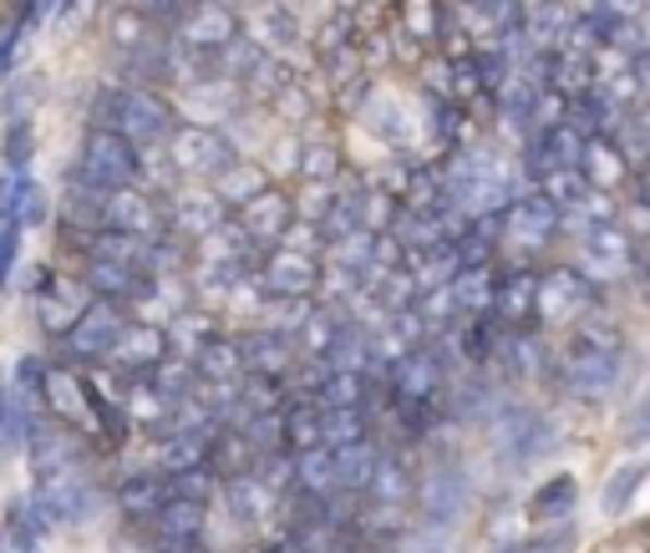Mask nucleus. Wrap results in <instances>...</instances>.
Listing matches in <instances>:
<instances>
[{
	"label": "nucleus",
	"instance_id": "nucleus-28",
	"mask_svg": "<svg viewBox=\"0 0 650 553\" xmlns=\"http://www.w3.org/2000/svg\"><path fill=\"white\" fill-rule=\"evenodd\" d=\"M92 290L112 294V300H143L148 279L128 269V264H112V260H92Z\"/></svg>",
	"mask_w": 650,
	"mask_h": 553
},
{
	"label": "nucleus",
	"instance_id": "nucleus-26",
	"mask_svg": "<svg viewBox=\"0 0 650 553\" xmlns=\"http://www.w3.org/2000/svg\"><path fill=\"white\" fill-rule=\"evenodd\" d=\"M585 260H590L594 269H605V275H621V269H630V239H625L621 229L600 224V229H590V239H585Z\"/></svg>",
	"mask_w": 650,
	"mask_h": 553
},
{
	"label": "nucleus",
	"instance_id": "nucleus-6",
	"mask_svg": "<svg viewBox=\"0 0 650 553\" xmlns=\"http://www.w3.org/2000/svg\"><path fill=\"white\" fill-rule=\"evenodd\" d=\"M112 122L122 132L128 143H162L168 137V107L158 103V97H148V92H122V97H112Z\"/></svg>",
	"mask_w": 650,
	"mask_h": 553
},
{
	"label": "nucleus",
	"instance_id": "nucleus-38",
	"mask_svg": "<svg viewBox=\"0 0 650 553\" xmlns=\"http://www.w3.org/2000/svg\"><path fill=\"white\" fill-rule=\"evenodd\" d=\"M640 478H646V462H625L615 478L605 482V513H625L630 497L640 493Z\"/></svg>",
	"mask_w": 650,
	"mask_h": 553
},
{
	"label": "nucleus",
	"instance_id": "nucleus-46",
	"mask_svg": "<svg viewBox=\"0 0 650 553\" xmlns=\"http://www.w3.org/2000/svg\"><path fill=\"white\" fill-rule=\"evenodd\" d=\"M305 173H311V178H330V173H336V153H330V147H325V153H311V163H305Z\"/></svg>",
	"mask_w": 650,
	"mask_h": 553
},
{
	"label": "nucleus",
	"instance_id": "nucleus-8",
	"mask_svg": "<svg viewBox=\"0 0 650 553\" xmlns=\"http://www.w3.org/2000/svg\"><path fill=\"white\" fill-rule=\"evenodd\" d=\"M173 163L183 173L219 178L234 163V147H229V137H219V132H208V128H183V132H173Z\"/></svg>",
	"mask_w": 650,
	"mask_h": 553
},
{
	"label": "nucleus",
	"instance_id": "nucleus-12",
	"mask_svg": "<svg viewBox=\"0 0 650 553\" xmlns=\"http://www.w3.org/2000/svg\"><path fill=\"white\" fill-rule=\"evenodd\" d=\"M290 219H296L290 199H285V193L260 189L254 199H244V214H239V233H244L250 244H275V239H285Z\"/></svg>",
	"mask_w": 650,
	"mask_h": 553
},
{
	"label": "nucleus",
	"instance_id": "nucleus-4",
	"mask_svg": "<svg viewBox=\"0 0 650 553\" xmlns=\"http://www.w3.org/2000/svg\"><path fill=\"white\" fill-rule=\"evenodd\" d=\"M594 305V290L585 275H569V269H554V275L539 279V300H533V315H544V321L564 325V321H579V315H590Z\"/></svg>",
	"mask_w": 650,
	"mask_h": 553
},
{
	"label": "nucleus",
	"instance_id": "nucleus-39",
	"mask_svg": "<svg viewBox=\"0 0 650 553\" xmlns=\"http://www.w3.org/2000/svg\"><path fill=\"white\" fill-rule=\"evenodd\" d=\"M265 189V178L254 173V168H239V163H229L219 173V199H229V204H244V199H254V193Z\"/></svg>",
	"mask_w": 650,
	"mask_h": 553
},
{
	"label": "nucleus",
	"instance_id": "nucleus-1",
	"mask_svg": "<svg viewBox=\"0 0 650 553\" xmlns=\"http://www.w3.org/2000/svg\"><path fill=\"white\" fill-rule=\"evenodd\" d=\"M82 178L103 183V189H133L143 178V158H137V147L122 132L97 128L87 137V153H82Z\"/></svg>",
	"mask_w": 650,
	"mask_h": 553
},
{
	"label": "nucleus",
	"instance_id": "nucleus-10",
	"mask_svg": "<svg viewBox=\"0 0 650 553\" xmlns=\"http://www.w3.org/2000/svg\"><path fill=\"white\" fill-rule=\"evenodd\" d=\"M498 442L514 462H533L539 452L554 447V422L544 411H529V407H508V417L498 422Z\"/></svg>",
	"mask_w": 650,
	"mask_h": 553
},
{
	"label": "nucleus",
	"instance_id": "nucleus-11",
	"mask_svg": "<svg viewBox=\"0 0 650 553\" xmlns=\"http://www.w3.org/2000/svg\"><path fill=\"white\" fill-rule=\"evenodd\" d=\"M239 346V365L244 376H265V381H280L290 365H296V346L285 340V330H250Z\"/></svg>",
	"mask_w": 650,
	"mask_h": 553
},
{
	"label": "nucleus",
	"instance_id": "nucleus-27",
	"mask_svg": "<svg viewBox=\"0 0 650 553\" xmlns=\"http://www.w3.org/2000/svg\"><path fill=\"white\" fill-rule=\"evenodd\" d=\"M290 478H296L311 497L336 493V457H330V447H305L296 457V467H290Z\"/></svg>",
	"mask_w": 650,
	"mask_h": 553
},
{
	"label": "nucleus",
	"instance_id": "nucleus-17",
	"mask_svg": "<svg viewBox=\"0 0 650 553\" xmlns=\"http://www.w3.org/2000/svg\"><path fill=\"white\" fill-rule=\"evenodd\" d=\"M158 539L173 553H189L193 543L204 539V503H189V497H168L158 508Z\"/></svg>",
	"mask_w": 650,
	"mask_h": 553
},
{
	"label": "nucleus",
	"instance_id": "nucleus-22",
	"mask_svg": "<svg viewBox=\"0 0 650 553\" xmlns=\"http://www.w3.org/2000/svg\"><path fill=\"white\" fill-rule=\"evenodd\" d=\"M625 168H630V158H625L621 147H610V143H585V153H579V178L590 183V189H615L625 178Z\"/></svg>",
	"mask_w": 650,
	"mask_h": 553
},
{
	"label": "nucleus",
	"instance_id": "nucleus-34",
	"mask_svg": "<svg viewBox=\"0 0 650 553\" xmlns=\"http://www.w3.org/2000/svg\"><path fill=\"white\" fill-rule=\"evenodd\" d=\"M300 330H305V350H311V356H330L351 325L340 321L336 310H315V315H300Z\"/></svg>",
	"mask_w": 650,
	"mask_h": 553
},
{
	"label": "nucleus",
	"instance_id": "nucleus-47",
	"mask_svg": "<svg viewBox=\"0 0 650 553\" xmlns=\"http://www.w3.org/2000/svg\"><path fill=\"white\" fill-rule=\"evenodd\" d=\"M153 11H173V0H148Z\"/></svg>",
	"mask_w": 650,
	"mask_h": 553
},
{
	"label": "nucleus",
	"instance_id": "nucleus-15",
	"mask_svg": "<svg viewBox=\"0 0 650 553\" xmlns=\"http://www.w3.org/2000/svg\"><path fill=\"white\" fill-rule=\"evenodd\" d=\"M615 376H621V365L610 350H579L575 361L564 365V381H569V392L585 396V401H600V396L615 392Z\"/></svg>",
	"mask_w": 650,
	"mask_h": 553
},
{
	"label": "nucleus",
	"instance_id": "nucleus-13",
	"mask_svg": "<svg viewBox=\"0 0 650 553\" xmlns=\"http://www.w3.org/2000/svg\"><path fill=\"white\" fill-rule=\"evenodd\" d=\"M97 219L118 233H137V239H153V233H158V208H153L137 189H107Z\"/></svg>",
	"mask_w": 650,
	"mask_h": 553
},
{
	"label": "nucleus",
	"instance_id": "nucleus-43",
	"mask_svg": "<svg viewBox=\"0 0 650 553\" xmlns=\"http://www.w3.org/2000/svg\"><path fill=\"white\" fill-rule=\"evenodd\" d=\"M208 452L219 457V467H239V462H250V442L234 437V432H229V437H219V442H208Z\"/></svg>",
	"mask_w": 650,
	"mask_h": 553
},
{
	"label": "nucleus",
	"instance_id": "nucleus-30",
	"mask_svg": "<svg viewBox=\"0 0 650 553\" xmlns=\"http://www.w3.org/2000/svg\"><path fill=\"white\" fill-rule=\"evenodd\" d=\"M280 426H285V447H296V452L321 447V407H315L311 396L300 407L280 411Z\"/></svg>",
	"mask_w": 650,
	"mask_h": 553
},
{
	"label": "nucleus",
	"instance_id": "nucleus-7",
	"mask_svg": "<svg viewBox=\"0 0 650 553\" xmlns=\"http://www.w3.org/2000/svg\"><path fill=\"white\" fill-rule=\"evenodd\" d=\"M443 392V361L432 350H407L397 356V401L401 411H428Z\"/></svg>",
	"mask_w": 650,
	"mask_h": 553
},
{
	"label": "nucleus",
	"instance_id": "nucleus-45",
	"mask_svg": "<svg viewBox=\"0 0 650 553\" xmlns=\"http://www.w3.org/2000/svg\"><path fill=\"white\" fill-rule=\"evenodd\" d=\"M26 147H31V132H26V122H15L11 128V137H5V168H26Z\"/></svg>",
	"mask_w": 650,
	"mask_h": 553
},
{
	"label": "nucleus",
	"instance_id": "nucleus-24",
	"mask_svg": "<svg viewBox=\"0 0 650 553\" xmlns=\"http://www.w3.org/2000/svg\"><path fill=\"white\" fill-rule=\"evenodd\" d=\"M330 457H336V488L366 493L371 472H376V447L361 437V442H346V447H330Z\"/></svg>",
	"mask_w": 650,
	"mask_h": 553
},
{
	"label": "nucleus",
	"instance_id": "nucleus-44",
	"mask_svg": "<svg viewBox=\"0 0 650 553\" xmlns=\"http://www.w3.org/2000/svg\"><path fill=\"white\" fill-rule=\"evenodd\" d=\"M229 36V15L224 11H204L193 21V41H224Z\"/></svg>",
	"mask_w": 650,
	"mask_h": 553
},
{
	"label": "nucleus",
	"instance_id": "nucleus-3",
	"mask_svg": "<svg viewBox=\"0 0 650 553\" xmlns=\"http://www.w3.org/2000/svg\"><path fill=\"white\" fill-rule=\"evenodd\" d=\"M107 361L118 365V371H128V376H143V371H153L158 361H168V335L153 321H122L118 340L107 350Z\"/></svg>",
	"mask_w": 650,
	"mask_h": 553
},
{
	"label": "nucleus",
	"instance_id": "nucleus-14",
	"mask_svg": "<svg viewBox=\"0 0 650 553\" xmlns=\"http://www.w3.org/2000/svg\"><path fill=\"white\" fill-rule=\"evenodd\" d=\"M315 279H321V269H315V260L305 249H280V254L265 264V290L285 294V300H305V294L315 290Z\"/></svg>",
	"mask_w": 650,
	"mask_h": 553
},
{
	"label": "nucleus",
	"instance_id": "nucleus-40",
	"mask_svg": "<svg viewBox=\"0 0 650 553\" xmlns=\"http://www.w3.org/2000/svg\"><path fill=\"white\" fill-rule=\"evenodd\" d=\"M173 497H189V503H208L214 497V467H189V472H173L168 478Z\"/></svg>",
	"mask_w": 650,
	"mask_h": 553
},
{
	"label": "nucleus",
	"instance_id": "nucleus-35",
	"mask_svg": "<svg viewBox=\"0 0 650 553\" xmlns=\"http://www.w3.org/2000/svg\"><path fill=\"white\" fill-rule=\"evenodd\" d=\"M575 497H579L575 478H554V482H544V488L533 493L529 513L539 518V524H554V518H569V508H575Z\"/></svg>",
	"mask_w": 650,
	"mask_h": 553
},
{
	"label": "nucleus",
	"instance_id": "nucleus-2",
	"mask_svg": "<svg viewBox=\"0 0 650 553\" xmlns=\"http://www.w3.org/2000/svg\"><path fill=\"white\" fill-rule=\"evenodd\" d=\"M473 508V482L462 478L458 467H437L422 488V518H428L432 533H443V528H458Z\"/></svg>",
	"mask_w": 650,
	"mask_h": 553
},
{
	"label": "nucleus",
	"instance_id": "nucleus-36",
	"mask_svg": "<svg viewBox=\"0 0 650 553\" xmlns=\"http://www.w3.org/2000/svg\"><path fill=\"white\" fill-rule=\"evenodd\" d=\"M229 508H234L239 518H260V513L269 508V488L260 478H244V472H239V478L229 482Z\"/></svg>",
	"mask_w": 650,
	"mask_h": 553
},
{
	"label": "nucleus",
	"instance_id": "nucleus-18",
	"mask_svg": "<svg viewBox=\"0 0 650 553\" xmlns=\"http://www.w3.org/2000/svg\"><path fill=\"white\" fill-rule=\"evenodd\" d=\"M493 290H498V279L488 264H462L458 275L447 279V294H453V305L468 310V315H488L493 310Z\"/></svg>",
	"mask_w": 650,
	"mask_h": 553
},
{
	"label": "nucleus",
	"instance_id": "nucleus-20",
	"mask_svg": "<svg viewBox=\"0 0 650 553\" xmlns=\"http://www.w3.org/2000/svg\"><path fill=\"white\" fill-rule=\"evenodd\" d=\"M173 219L189 239H204V233L224 229V199H214V193H183V199H173Z\"/></svg>",
	"mask_w": 650,
	"mask_h": 553
},
{
	"label": "nucleus",
	"instance_id": "nucleus-16",
	"mask_svg": "<svg viewBox=\"0 0 650 553\" xmlns=\"http://www.w3.org/2000/svg\"><path fill=\"white\" fill-rule=\"evenodd\" d=\"M41 392L57 401L61 417L97 426V392H92V386L76 376V371H61V365H57V371H41Z\"/></svg>",
	"mask_w": 650,
	"mask_h": 553
},
{
	"label": "nucleus",
	"instance_id": "nucleus-33",
	"mask_svg": "<svg viewBox=\"0 0 650 553\" xmlns=\"http://www.w3.org/2000/svg\"><path fill=\"white\" fill-rule=\"evenodd\" d=\"M173 497V488L162 478H133L122 482V508L133 513V518H158V508Z\"/></svg>",
	"mask_w": 650,
	"mask_h": 553
},
{
	"label": "nucleus",
	"instance_id": "nucleus-25",
	"mask_svg": "<svg viewBox=\"0 0 650 553\" xmlns=\"http://www.w3.org/2000/svg\"><path fill=\"white\" fill-rule=\"evenodd\" d=\"M193 376L204 381H219V386H229L234 376H244V365H239V346L234 340H204V346L193 350Z\"/></svg>",
	"mask_w": 650,
	"mask_h": 553
},
{
	"label": "nucleus",
	"instance_id": "nucleus-41",
	"mask_svg": "<svg viewBox=\"0 0 650 553\" xmlns=\"http://www.w3.org/2000/svg\"><path fill=\"white\" fill-rule=\"evenodd\" d=\"M0 553H41L36 549V528L26 524V513L15 508L11 524H5V533H0Z\"/></svg>",
	"mask_w": 650,
	"mask_h": 553
},
{
	"label": "nucleus",
	"instance_id": "nucleus-29",
	"mask_svg": "<svg viewBox=\"0 0 650 553\" xmlns=\"http://www.w3.org/2000/svg\"><path fill=\"white\" fill-rule=\"evenodd\" d=\"M366 437V411L361 407H321V447H346Z\"/></svg>",
	"mask_w": 650,
	"mask_h": 553
},
{
	"label": "nucleus",
	"instance_id": "nucleus-32",
	"mask_svg": "<svg viewBox=\"0 0 650 553\" xmlns=\"http://www.w3.org/2000/svg\"><path fill=\"white\" fill-rule=\"evenodd\" d=\"M204 457H208V437H198V432H173V437L158 447L162 472H189V467H204Z\"/></svg>",
	"mask_w": 650,
	"mask_h": 553
},
{
	"label": "nucleus",
	"instance_id": "nucleus-21",
	"mask_svg": "<svg viewBox=\"0 0 650 553\" xmlns=\"http://www.w3.org/2000/svg\"><path fill=\"white\" fill-rule=\"evenodd\" d=\"M533 300H539V275H508L493 290V315L503 325H523L533 315Z\"/></svg>",
	"mask_w": 650,
	"mask_h": 553
},
{
	"label": "nucleus",
	"instance_id": "nucleus-23",
	"mask_svg": "<svg viewBox=\"0 0 650 553\" xmlns=\"http://www.w3.org/2000/svg\"><path fill=\"white\" fill-rule=\"evenodd\" d=\"M311 401H315V407H366V376H361V371L325 365V376L315 381Z\"/></svg>",
	"mask_w": 650,
	"mask_h": 553
},
{
	"label": "nucleus",
	"instance_id": "nucleus-31",
	"mask_svg": "<svg viewBox=\"0 0 650 553\" xmlns=\"http://www.w3.org/2000/svg\"><path fill=\"white\" fill-rule=\"evenodd\" d=\"M407 493H412V482H407V467L392 462V457H376V472H371V482H366V497H371V503H386V508H397V503H407Z\"/></svg>",
	"mask_w": 650,
	"mask_h": 553
},
{
	"label": "nucleus",
	"instance_id": "nucleus-42",
	"mask_svg": "<svg viewBox=\"0 0 650 553\" xmlns=\"http://www.w3.org/2000/svg\"><path fill=\"white\" fill-rule=\"evenodd\" d=\"M41 321H46V330H61V335H67V325L76 321V310L61 300V290H46V294H41Z\"/></svg>",
	"mask_w": 650,
	"mask_h": 553
},
{
	"label": "nucleus",
	"instance_id": "nucleus-19",
	"mask_svg": "<svg viewBox=\"0 0 650 553\" xmlns=\"http://www.w3.org/2000/svg\"><path fill=\"white\" fill-rule=\"evenodd\" d=\"M92 260H112V264H128V269H137V275H148V269H158V249H153V239H137V233L107 229L103 239L92 244Z\"/></svg>",
	"mask_w": 650,
	"mask_h": 553
},
{
	"label": "nucleus",
	"instance_id": "nucleus-5",
	"mask_svg": "<svg viewBox=\"0 0 650 553\" xmlns=\"http://www.w3.org/2000/svg\"><path fill=\"white\" fill-rule=\"evenodd\" d=\"M118 330H122V315L112 305L76 310V321L67 325V356H72V361H107Z\"/></svg>",
	"mask_w": 650,
	"mask_h": 553
},
{
	"label": "nucleus",
	"instance_id": "nucleus-9",
	"mask_svg": "<svg viewBox=\"0 0 650 553\" xmlns=\"http://www.w3.org/2000/svg\"><path fill=\"white\" fill-rule=\"evenodd\" d=\"M559 229V208L549 204L544 193H523V199H508V214H503V233L523 249H539L554 239Z\"/></svg>",
	"mask_w": 650,
	"mask_h": 553
},
{
	"label": "nucleus",
	"instance_id": "nucleus-37",
	"mask_svg": "<svg viewBox=\"0 0 650 553\" xmlns=\"http://www.w3.org/2000/svg\"><path fill=\"white\" fill-rule=\"evenodd\" d=\"M41 219H46V189H41V183H31V178H21V189H15V208H11V224L26 233V229H36Z\"/></svg>",
	"mask_w": 650,
	"mask_h": 553
}]
</instances>
